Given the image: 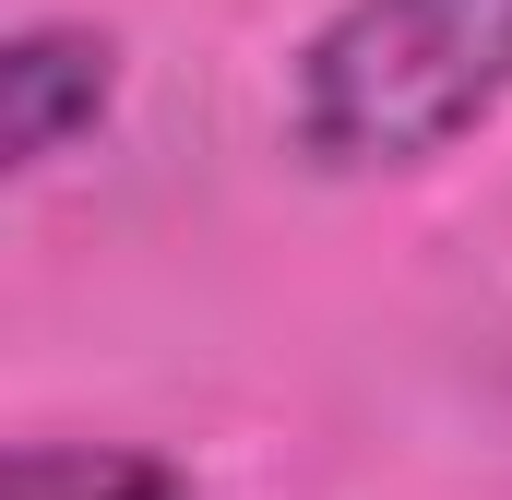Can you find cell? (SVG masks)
<instances>
[{
  "instance_id": "6da1fadb",
  "label": "cell",
  "mask_w": 512,
  "mask_h": 500,
  "mask_svg": "<svg viewBox=\"0 0 512 500\" xmlns=\"http://www.w3.org/2000/svg\"><path fill=\"white\" fill-rule=\"evenodd\" d=\"M512 96V0H346L298 48L310 167H429Z\"/></svg>"
},
{
  "instance_id": "7a4b0ae2",
  "label": "cell",
  "mask_w": 512,
  "mask_h": 500,
  "mask_svg": "<svg viewBox=\"0 0 512 500\" xmlns=\"http://www.w3.org/2000/svg\"><path fill=\"white\" fill-rule=\"evenodd\" d=\"M108 96H120V48L96 24H24L0 48V155L12 167L72 155L84 131L108 120Z\"/></svg>"
},
{
  "instance_id": "3957f363",
  "label": "cell",
  "mask_w": 512,
  "mask_h": 500,
  "mask_svg": "<svg viewBox=\"0 0 512 500\" xmlns=\"http://www.w3.org/2000/svg\"><path fill=\"white\" fill-rule=\"evenodd\" d=\"M12 500H191V477L167 453H131V441H24Z\"/></svg>"
}]
</instances>
